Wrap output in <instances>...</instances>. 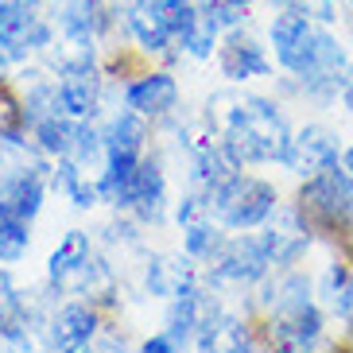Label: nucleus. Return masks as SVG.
<instances>
[{
	"mask_svg": "<svg viewBox=\"0 0 353 353\" xmlns=\"http://www.w3.org/2000/svg\"><path fill=\"white\" fill-rule=\"evenodd\" d=\"M350 4H353V0H350Z\"/></svg>",
	"mask_w": 353,
	"mask_h": 353,
	"instance_id": "36",
	"label": "nucleus"
},
{
	"mask_svg": "<svg viewBox=\"0 0 353 353\" xmlns=\"http://www.w3.org/2000/svg\"><path fill=\"white\" fill-rule=\"evenodd\" d=\"M63 35L66 39H85V43H94V35L101 32L105 23V8H101V0H70L63 8Z\"/></svg>",
	"mask_w": 353,
	"mask_h": 353,
	"instance_id": "19",
	"label": "nucleus"
},
{
	"mask_svg": "<svg viewBox=\"0 0 353 353\" xmlns=\"http://www.w3.org/2000/svg\"><path fill=\"white\" fill-rule=\"evenodd\" d=\"M272 51H276V63L291 74V78H303L311 74L314 66V51H319V23L307 16V12L283 4L276 12V20L268 28Z\"/></svg>",
	"mask_w": 353,
	"mask_h": 353,
	"instance_id": "4",
	"label": "nucleus"
},
{
	"mask_svg": "<svg viewBox=\"0 0 353 353\" xmlns=\"http://www.w3.org/2000/svg\"><path fill=\"white\" fill-rule=\"evenodd\" d=\"M218 66H221V74H225L229 82L268 78V74L276 70L272 59H268V51H264L252 35L241 32V28H233V32L225 35V43H221V51H218Z\"/></svg>",
	"mask_w": 353,
	"mask_h": 353,
	"instance_id": "10",
	"label": "nucleus"
},
{
	"mask_svg": "<svg viewBox=\"0 0 353 353\" xmlns=\"http://www.w3.org/2000/svg\"><path fill=\"white\" fill-rule=\"evenodd\" d=\"M342 167L353 175V148H345V152H342Z\"/></svg>",
	"mask_w": 353,
	"mask_h": 353,
	"instance_id": "32",
	"label": "nucleus"
},
{
	"mask_svg": "<svg viewBox=\"0 0 353 353\" xmlns=\"http://www.w3.org/2000/svg\"><path fill=\"white\" fill-rule=\"evenodd\" d=\"M47 276H51L54 288H90L94 283V245H90V233L82 229H70L59 249L47 260Z\"/></svg>",
	"mask_w": 353,
	"mask_h": 353,
	"instance_id": "9",
	"label": "nucleus"
},
{
	"mask_svg": "<svg viewBox=\"0 0 353 353\" xmlns=\"http://www.w3.org/2000/svg\"><path fill=\"white\" fill-rule=\"evenodd\" d=\"M338 156H342V148H338V136L330 132L326 125H307L299 132L291 136V148L288 156H283V167L295 171L299 179H311L326 167H338Z\"/></svg>",
	"mask_w": 353,
	"mask_h": 353,
	"instance_id": "7",
	"label": "nucleus"
},
{
	"mask_svg": "<svg viewBox=\"0 0 353 353\" xmlns=\"http://www.w3.org/2000/svg\"><path fill=\"white\" fill-rule=\"evenodd\" d=\"M245 4H256V0H245Z\"/></svg>",
	"mask_w": 353,
	"mask_h": 353,
	"instance_id": "35",
	"label": "nucleus"
},
{
	"mask_svg": "<svg viewBox=\"0 0 353 353\" xmlns=\"http://www.w3.org/2000/svg\"><path fill=\"white\" fill-rule=\"evenodd\" d=\"M225 225H218L214 218H198L190 225H183V249L190 260H214L225 249Z\"/></svg>",
	"mask_w": 353,
	"mask_h": 353,
	"instance_id": "21",
	"label": "nucleus"
},
{
	"mask_svg": "<svg viewBox=\"0 0 353 353\" xmlns=\"http://www.w3.org/2000/svg\"><path fill=\"white\" fill-rule=\"evenodd\" d=\"M210 264H214V280H225V283H260V280H268V272L276 268L264 233L229 237L225 249Z\"/></svg>",
	"mask_w": 353,
	"mask_h": 353,
	"instance_id": "6",
	"label": "nucleus"
},
{
	"mask_svg": "<svg viewBox=\"0 0 353 353\" xmlns=\"http://www.w3.org/2000/svg\"><path fill=\"white\" fill-rule=\"evenodd\" d=\"M311 280L303 272H288L280 283H276V295H272V314H291L299 307H311Z\"/></svg>",
	"mask_w": 353,
	"mask_h": 353,
	"instance_id": "23",
	"label": "nucleus"
},
{
	"mask_svg": "<svg viewBox=\"0 0 353 353\" xmlns=\"http://www.w3.org/2000/svg\"><path fill=\"white\" fill-rule=\"evenodd\" d=\"M194 342H198V353H252L249 322L229 311L206 314L194 334Z\"/></svg>",
	"mask_w": 353,
	"mask_h": 353,
	"instance_id": "11",
	"label": "nucleus"
},
{
	"mask_svg": "<svg viewBox=\"0 0 353 353\" xmlns=\"http://www.w3.org/2000/svg\"><path fill=\"white\" fill-rule=\"evenodd\" d=\"M342 105H345V109H350V113H353V82H350V85H345V90H342Z\"/></svg>",
	"mask_w": 353,
	"mask_h": 353,
	"instance_id": "31",
	"label": "nucleus"
},
{
	"mask_svg": "<svg viewBox=\"0 0 353 353\" xmlns=\"http://www.w3.org/2000/svg\"><path fill=\"white\" fill-rule=\"evenodd\" d=\"M350 272L353 268H345V264H338V260H334V264H326V276H322V299L330 303V307H334V299H338V291L345 288Z\"/></svg>",
	"mask_w": 353,
	"mask_h": 353,
	"instance_id": "27",
	"label": "nucleus"
},
{
	"mask_svg": "<svg viewBox=\"0 0 353 353\" xmlns=\"http://www.w3.org/2000/svg\"><path fill=\"white\" fill-rule=\"evenodd\" d=\"M125 23H128V32H132V39L144 47V51L159 54L171 47V23H167V16L159 8H152V4H128L125 8Z\"/></svg>",
	"mask_w": 353,
	"mask_h": 353,
	"instance_id": "17",
	"label": "nucleus"
},
{
	"mask_svg": "<svg viewBox=\"0 0 353 353\" xmlns=\"http://www.w3.org/2000/svg\"><path fill=\"white\" fill-rule=\"evenodd\" d=\"M225 113L210 109V121L221 125V144L237 156V163H283L291 148V125L280 105L268 97H225Z\"/></svg>",
	"mask_w": 353,
	"mask_h": 353,
	"instance_id": "1",
	"label": "nucleus"
},
{
	"mask_svg": "<svg viewBox=\"0 0 353 353\" xmlns=\"http://www.w3.org/2000/svg\"><path fill=\"white\" fill-rule=\"evenodd\" d=\"M140 221H159L167 210V179L159 159H140L136 171V187H132V206H128Z\"/></svg>",
	"mask_w": 353,
	"mask_h": 353,
	"instance_id": "14",
	"label": "nucleus"
},
{
	"mask_svg": "<svg viewBox=\"0 0 353 353\" xmlns=\"http://www.w3.org/2000/svg\"><path fill=\"white\" fill-rule=\"evenodd\" d=\"M148 4L159 12H171V8H183V4H194V0H148Z\"/></svg>",
	"mask_w": 353,
	"mask_h": 353,
	"instance_id": "30",
	"label": "nucleus"
},
{
	"mask_svg": "<svg viewBox=\"0 0 353 353\" xmlns=\"http://www.w3.org/2000/svg\"><path fill=\"white\" fill-rule=\"evenodd\" d=\"M97 334V314L85 303H66L51 322V342L59 353H85Z\"/></svg>",
	"mask_w": 353,
	"mask_h": 353,
	"instance_id": "13",
	"label": "nucleus"
},
{
	"mask_svg": "<svg viewBox=\"0 0 353 353\" xmlns=\"http://www.w3.org/2000/svg\"><path fill=\"white\" fill-rule=\"evenodd\" d=\"M295 206L311 221V229L342 233L353 225V175L345 167H326L303 183Z\"/></svg>",
	"mask_w": 353,
	"mask_h": 353,
	"instance_id": "3",
	"label": "nucleus"
},
{
	"mask_svg": "<svg viewBox=\"0 0 353 353\" xmlns=\"http://www.w3.org/2000/svg\"><path fill=\"white\" fill-rule=\"evenodd\" d=\"M97 152H105V136L97 132V128L90 125H78V132H74V148H70V159L74 163H94Z\"/></svg>",
	"mask_w": 353,
	"mask_h": 353,
	"instance_id": "26",
	"label": "nucleus"
},
{
	"mask_svg": "<svg viewBox=\"0 0 353 353\" xmlns=\"http://www.w3.org/2000/svg\"><path fill=\"white\" fill-rule=\"evenodd\" d=\"M125 105L140 117H167L179 105V82L167 70L140 74L125 90Z\"/></svg>",
	"mask_w": 353,
	"mask_h": 353,
	"instance_id": "12",
	"label": "nucleus"
},
{
	"mask_svg": "<svg viewBox=\"0 0 353 353\" xmlns=\"http://www.w3.org/2000/svg\"><path fill=\"white\" fill-rule=\"evenodd\" d=\"M350 39H353V20H350Z\"/></svg>",
	"mask_w": 353,
	"mask_h": 353,
	"instance_id": "34",
	"label": "nucleus"
},
{
	"mask_svg": "<svg viewBox=\"0 0 353 353\" xmlns=\"http://www.w3.org/2000/svg\"><path fill=\"white\" fill-rule=\"evenodd\" d=\"M32 249V233L23 221L0 218V264H20Z\"/></svg>",
	"mask_w": 353,
	"mask_h": 353,
	"instance_id": "24",
	"label": "nucleus"
},
{
	"mask_svg": "<svg viewBox=\"0 0 353 353\" xmlns=\"http://www.w3.org/2000/svg\"><path fill=\"white\" fill-rule=\"evenodd\" d=\"M74 132H78V125L66 121V113H51V117H43V121H35V125H32V136H35V144H39V152L59 156V159L70 156Z\"/></svg>",
	"mask_w": 353,
	"mask_h": 353,
	"instance_id": "22",
	"label": "nucleus"
},
{
	"mask_svg": "<svg viewBox=\"0 0 353 353\" xmlns=\"http://www.w3.org/2000/svg\"><path fill=\"white\" fill-rule=\"evenodd\" d=\"M128 4H148V0H128Z\"/></svg>",
	"mask_w": 353,
	"mask_h": 353,
	"instance_id": "33",
	"label": "nucleus"
},
{
	"mask_svg": "<svg viewBox=\"0 0 353 353\" xmlns=\"http://www.w3.org/2000/svg\"><path fill=\"white\" fill-rule=\"evenodd\" d=\"M148 117L132 113V109H125V113H117L109 125L101 128L105 136V152H132V156H140V148L148 144Z\"/></svg>",
	"mask_w": 353,
	"mask_h": 353,
	"instance_id": "18",
	"label": "nucleus"
},
{
	"mask_svg": "<svg viewBox=\"0 0 353 353\" xmlns=\"http://www.w3.org/2000/svg\"><path fill=\"white\" fill-rule=\"evenodd\" d=\"M140 353H179V342L163 330V334H152V338L140 345Z\"/></svg>",
	"mask_w": 353,
	"mask_h": 353,
	"instance_id": "29",
	"label": "nucleus"
},
{
	"mask_svg": "<svg viewBox=\"0 0 353 353\" xmlns=\"http://www.w3.org/2000/svg\"><path fill=\"white\" fill-rule=\"evenodd\" d=\"M59 105H63V113L74 117V121L94 117L97 105H101V78L94 70L63 74V82H59Z\"/></svg>",
	"mask_w": 353,
	"mask_h": 353,
	"instance_id": "16",
	"label": "nucleus"
},
{
	"mask_svg": "<svg viewBox=\"0 0 353 353\" xmlns=\"http://www.w3.org/2000/svg\"><path fill=\"white\" fill-rule=\"evenodd\" d=\"M194 283V272H190V256L187 260H152L148 264V291L152 295H163V299H175L183 288Z\"/></svg>",
	"mask_w": 353,
	"mask_h": 353,
	"instance_id": "20",
	"label": "nucleus"
},
{
	"mask_svg": "<svg viewBox=\"0 0 353 353\" xmlns=\"http://www.w3.org/2000/svg\"><path fill=\"white\" fill-rule=\"evenodd\" d=\"M334 314L353 330V272H350V280H345V288L338 291V299H334Z\"/></svg>",
	"mask_w": 353,
	"mask_h": 353,
	"instance_id": "28",
	"label": "nucleus"
},
{
	"mask_svg": "<svg viewBox=\"0 0 353 353\" xmlns=\"http://www.w3.org/2000/svg\"><path fill=\"white\" fill-rule=\"evenodd\" d=\"M51 23L35 12L32 0H0V51L12 63L28 51H51Z\"/></svg>",
	"mask_w": 353,
	"mask_h": 353,
	"instance_id": "5",
	"label": "nucleus"
},
{
	"mask_svg": "<svg viewBox=\"0 0 353 353\" xmlns=\"http://www.w3.org/2000/svg\"><path fill=\"white\" fill-rule=\"evenodd\" d=\"M218 35H221V23L210 20L206 12H198V20L190 23V32L183 35L179 43H183L194 59H210V54H214V47H218Z\"/></svg>",
	"mask_w": 353,
	"mask_h": 353,
	"instance_id": "25",
	"label": "nucleus"
},
{
	"mask_svg": "<svg viewBox=\"0 0 353 353\" xmlns=\"http://www.w3.org/2000/svg\"><path fill=\"white\" fill-rule=\"evenodd\" d=\"M280 206V194L272 183L256 175H233L210 194V218L225 229H260Z\"/></svg>",
	"mask_w": 353,
	"mask_h": 353,
	"instance_id": "2",
	"label": "nucleus"
},
{
	"mask_svg": "<svg viewBox=\"0 0 353 353\" xmlns=\"http://www.w3.org/2000/svg\"><path fill=\"white\" fill-rule=\"evenodd\" d=\"M43 198H47L43 167H16V171L4 175V183H0V218L32 225L43 210Z\"/></svg>",
	"mask_w": 353,
	"mask_h": 353,
	"instance_id": "8",
	"label": "nucleus"
},
{
	"mask_svg": "<svg viewBox=\"0 0 353 353\" xmlns=\"http://www.w3.org/2000/svg\"><path fill=\"white\" fill-rule=\"evenodd\" d=\"M136 171H140V156L132 152H105V171H101V202H113L117 210L132 206V187Z\"/></svg>",
	"mask_w": 353,
	"mask_h": 353,
	"instance_id": "15",
	"label": "nucleus"
}]
</instances>
